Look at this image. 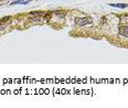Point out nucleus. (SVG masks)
Returning <instances> with one entry per match:
<instances>
[{
  "label": "nucleus",
  "mask_w": 128,
  "mask_h": 108,
  "mask_svg": "<svg viewBox=\"0 0 128 108\" xmlns=\"http://www.w3.org/2000/svg\"><path fill=\"white\" fill-rule=\"evenodd\" d=\"M74 22L78 27H85L87 24H92L93 19L91 17H76L74 19Z\"/></svg>",
  "instance_id": "1"
},
{
  "label": "nucleus",
  "mask_w": 128,
  "mask_h": 108,
  "mask_svg": "<svg viewBox=\"0 0 128 108\" xmlns=\"http://www.w3.org/2000/svg\"><path fill=\"white\" fill-rule=\"evenodd\" d=\"M119 34L125 38H128V27L127 26L119 27Z\"/></svg>",
  "instance_id": "2"
},
{
  "label": "nucleus",
  "mask_w": 128,
  "mask_h": 108,
  "mask_svg": "<svg viewBox=\"0 0 128 108\" xmlns=\"http://www.w3.org/2000/svg\"><path fill=\"white\" fill-rule=\"evenodd\" d=\"M31 0H14L11 2V6H14V5H28Z\"/></svg>",
  "instance_id": "3"
},
{
  "label": "nucleus",
  "mask_w": 128,
  "mask_h": 108,
  "mask_svg": "<svg viewBox=\"0 0 128 108\" xmlns=\"http://www.w3.org/2000/svg\"><path fill=\"white\" fill-rule=\"evenodd\" d=\"M111 7H115V8H120V9H124V8H127L128 7V3H109Z\"/></svg>",
  "instance_id": "4"
},
{
  "label": "nucleus",
  "mask_w": 128,
  "mask_h": 108,
  "mask_svg": "<svg viewBox=\"0 0 128 108\" xmlns=\"http://www.w3.org/2000/svg\"><path fill=\"white\" fill-rule=\"evenodd\" d=\"M126 22V26H127L128 24V16L127 14H124V16H122V17H120V23H125Z\"/></svg>",
  "instance_id": "5"
},
{
  "label": "nucleus",
  "mask_w": 128,
  "mask_h": 108,
  "mask_svg": "<svg viewBox=\"0 0 128 108\" xmlns=\"http://www.w3.org/2000/svg\"><path fill=\"white\" fill-rule=\"evenodd\" d=\"M9 19H10V17H6V18H3V19H1V20H0V22H6V21H8Z\"/></svg>",
  "instance_id": "6"
},
{
  "label": "nucleus",
  "mask_w": 128,
  "mask_h": 108,
  "mask_svg": "<svg viewBox=\"0 0 128 108\" xmlns=\"http://www.w3.org/2000/svg\"><path fill=\"white\" fill-rule=\"evenodd\" d=\"M31 14H38V16H40L41 12H40V11H32V12H31Z\"/></svg>",
  "instance_id": "7"
},
{
  "label": "nucleus",
  "mask_w": 128,
  "mask_h": 108,
  "mask_svg": "<svg viewBox=\"0 0 128 108\" xmlns=\"http://www.w3.org/2000/svg\"><path fill=\"white\" fill-rule=\"evenodd\" d=\"M5 1H6V0H5Z\"/></svg>",
  "instance_id": "8"
}]
</instances>
